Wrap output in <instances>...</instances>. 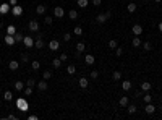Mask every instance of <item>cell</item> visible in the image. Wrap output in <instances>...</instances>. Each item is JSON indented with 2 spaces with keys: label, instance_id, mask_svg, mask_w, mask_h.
<instances>
[{
  "label": "cell",
  "instance_id": "obj_38",
  "mask_svg": "<svg viewBox=\"0 0 162 120\" xmlns=\"http://www.w3.org/2000/svg\"><path fill=\"white\" fill-rule=\"evenodd\" d=\"M31 94H33V86H28L25 89V96H31Z\"/></svg>",
  "mask_w": 162,
  "mask_h": 120
},
{
  "label": "cell",
  "instance_id": "obj_30",
  "mask_svg": "<svg viewBox=\"0 0 162 120\" xmlns=\"http://www.w3.org/2000/svg\"><path fill=\"white\" fill-rule=\"evenodd\" d=\"M84 49H86V46H84L83 42H78V44H76V50H78V52H83Z\"/></svg>",
  "mask_w": 162,
  "mask_h": 120
},
{
  "label": "cell",
  "instance_id": "obj_37",
  "mask_svg": "<svg viewBox=\"0 0 162 120\" xmlns=\"http://www.w3.org/2000/svg\"><path fill=\"white\" fill-rule=\"evenodd\" d=\"M143 47H144V50H152V44L151 42H144Z\"/></svg>",
  "mask_w": 162,
  "mask_h": 120
},
{
  "label": "cell",
  "instance_id": "obj_54",
  "mask_svg": "<svg viewBox=\"0 0 162 120\" xmlns=\"http://www.w3.org/2000/svg\"><path fill=\"white\" fill-rule=\"evenodd\" d=\"M0 92H2V88H0Z\"/></svg>",
  "mask_w": 162,
  "mask_h": 120
},
{
  "label": "cell",
  "instance_id": "obj_19",
  "mask_svg": "<svg viewBox=\"0 0 162 120\" xmlns=\"http://www.w3.org/2000/svg\"><path fill=\"white\" fill-rule=\"evenodd\" d=\"M3 99H5V101H12V99H13L12 91H5V92H3Z\"/></svg>",
  "mask_w": 162,
  "mask_h": 120
},
{
  "label": "cell",
  "instance_id": "obj_41",
  "mask_svg": "<svg viewBox=\"0 0 162 120\" xmlns=\"http://www.w3.org/2000/svg\"><path fill=\"white\" fill-rule=\"evenodd\" d=\"M28 57H29V55H28V54H21V62H23V63H26V62L29 60V59H28Z\"/></svg>",
  "mask_w": 162,
  "mask_h": 120
},
{
  "label": "cell",
  "instance_id": "obj_33",
  "mask_svg": "<svg viewBox=\"0 0 162 120\" xmlns=\"http://www.w3.org/2000/svg\"><path fill=\"white\" fill-rule=\"evenodd\" d=\"M42 76H44V80H50V76H52V73H50V71L49 70H46V71H44V73H42Z\"/></svg>",
  "mask_w": 162,
  "mask_h": 120
},
{
  "label": "cell",
  "instance_id": "obj_5",
  "mask_svg": "<svg viewBox=\"0 0 162 120\" xmlns=\"http://www.w3.org/2000/svg\"><path fill=\"white\" fill-rule=\"evenodd\" d=\"M54 15L57 16V18H62V16L65 15V10L62 8V7H55L54 8Z\"/></svg>",
  "mask_w": 162,
  "mask_h": 120
},
{
  "label": "cell",
  "instance_id": "obj_20",
  "mask_svg": "<svg viewBox=\"0 0 162 120\" xmlns=\"http://www.w3.org/2000/svg\"><path fill=\"white\" fill-rule=\"evenodd\" d=\"M68 16H70V20H76L78 18V12L76 10H70V12H68Z\"/></svg>",
  "mask_w": 162,
  "mask_h": 120
},
{
  "label": "cell",
  "instance_id": "obj_24",
  "mask_svg": "<svg viewBox=\"0 0 162 120\" xmlns=\"http://www.w3.org/2000/svg\"><path fill=\"white\" fill-rule=\"evenodd\" d=\"M78 83H80V86L81 88H88V80H86V78H80V81H78Z\"/></svg>",
  "mask_w": 162,
  "mask_h": 120
},
{
  "label": "cell",
  "instance_id": "obj_7",
  "mask_svg": "<svg viewBox=\"0 0 162 120\" xmlns=\"http://www.w3.org/2000/svg\"><path fill=\"white\" fill-rule=\"evenodd\" d=\"M29 29L31 31H39V23H37L36 20H31L29 21Z\"/></svg>",
  "mask_w": 162,
  "mask_h": 120
},
{
  "label": "cell",
  "instance_id": "obj_50",
  "mask_svg": "<svg viewBox=\"0 0 162 120\" xmlns=\"http://www.w3.org/2000/svg\"><path fill=\"white\" fill-rule=\"evenodd\" d=\"M29 120H37V115H29Z\"/></svg>",
  "mask_w": 162,
  "mask_h": 120
},
{
  "label": "cell",
  "instance_id": "obj_13",
  "mask_svg": "<svg viewBox=\"0 0 162 120\" xmlns=\"http://www.w3.org/2000/svg\"><path fill=\"white\" fill-rule=\"evenodd\" d=\"M96 20H97V23H105L109 18L105 16V13H101V15H97V16H96Z\"/></svg>",
  "mask_w": 162,
  "mask_h": 120
},
{
  "label": "cell",
  "instance_id": "obj_23",
  "mask_svg": "<svg viewBox=\"0 0 162 120\" xmlns=\"http://www.w3.org/2000/svg\"><path fill=\"white\" fill-rule=\"evenodd\" d=\"M109 47L110 49H117V47H118V42H117L115 39H110L109 41Z\"/></svg>",
  "mask_w": 162,
  "mask_h": 120
},
{
  "label": "cell",
  "instance_id": "obj_42",
  "mask_svg": "<svg viewBox=\"0 0 162 120\" xmlns=\"http://www.w3.org/2000/svg\"><path fill=\"white\" fill-rule=\"evenodd\" d=\"M135 112H136L135 105H128V114H135Z\"/></svg>",
  "mask_w": 162,
  "mask_h": 120
},
{
  "label": "cell",
  "instance_id": "obj_43",
  "mask_svg": "<svg viewBox=\"0 0 162 120\" xmlns=\"http://www.w3.org/2000/svg\"><path fill=\"white\" fill-rule=\"evenodd\" d=\"M97 76H99V73H97L96 70H92V71H91V78H92V80H96Z\"/></svg>",
  "mask_w": 162,
  "mask_h": 120
},
{
  "label": "cell",
  "instance_id": "obj_14",
  "mask_svg": "<svg viewBox=\"0 0 162 120\" xmlns=\"http://www.w3.org/2000/svg\"><path fill=\"white\" fill-rule=\"evenodd\" d=\"M58 47H60V44H58L57 41H50V42H49V49L50 50H57Z\"/></svg>",
  "mask_w": 162,
  "mask_h": 120
},
{
  "label": "cell",
  "instance_id": "obj_40",
  "mask_svg": "<svg viewBox=\"0 0 162 120\" xmlns=\"http://www.w3.org/2000/svg\"><path fill=\"white\" fill-rule=\"evenodd\" d=\"M26 84H28V86H36L37 83H36V81L33 80V78H29V80H28V83H26Z\"/></svg>",
  "mask_w": 162,
  "mask_h": 120
},
{
  "label": "cell",
  "instance_id": "obj_3",
  "mask_svg": "<svg viewBox=\"0 0 162 120\" xmlns=\"http://www.w3.org/2000/svg\"><path fill=\"white\" fill-rule=\"evenodd\" d=\"M10 10H12V5H10V3H2V5H0V13H2V15H7Z\"/></svg>",
  "mask_w": 162,
  "mask_h": 120
},
{
  "label": "cell",
  "instance_id": "obj_25",
  "mask_svg": "<svg viewBox=\"0 0 162 120\" xmlns=\"http://www.w3.org/2000/svg\"><path fill=\"white\" fill-rule=\"evenodd\" d=\"M122 88L125 91H128L130 88H131V81H123V83H122Z\"/></svg>",
  "mask_w": 162,
  "mask_h": 120
},
{
  "label": "cell",
  "instance_id": "obj_39",
  "mask_svg": "<svg viewBox=\"0 0 162 120\" xmlns=\"http://www.w3.org/2000/svg\"><path fill=\"white\" fill-rule=\"evenodd\" d=\"M44 21H46V25H52V16H46V18H44Z\"/></svg>",
  "mask_w": 162,
  "mask_h": 120
},
{
  "label": "cell",
  "instance_id": "obj_18",
  "mask_svg": "<svg viewBox=\"0 0 162 120\" xmlns=\"http://www.w3.org/2000/svg\"><path fill=\"white\" fill-rule=\"evenodd\" d=\"M23 39H25V36L16 31V33H15V41H16V42H23Z\"/></svg>",
  "mask_w": 162,
  "mask_h": 120
},
{
  "label": "cell",
  "instance_id": "obj_27",
  "mask_svg": "<svg viewBox=\"0 0 162 120\" xmlns=\"http://www.w3.org/2000/svg\"><path fill=\"white\" fill-rule=\"evenodd\" d=\"M52 65H54L55 68H60V67H62V60H60V59H54V60H52Z\"/></svg>",
  "mask_w": 162,
  "mask_h": 120
},
{
  "label": "cell",
  "instance_id": "obj_1",
  "mask_svg": "<svg viewBox=\"0 0 162 120\" xmlns=\"http://www.w3.org/2000/svg\"><path fill=\"white\" fill-rule=\"evenodd\" d=\"M16 105H18V109H20L21 112H26L28 109H29V105H28V101H26L25 97H18V99H16Z\"/></svg>",
  "mask_w": 162,
  "mask_h": 120
},
{
  "label": "cell",
  "instance_id": "obj_55",
  "mask_svg": "<svg viewBox=\"0 0 162 120\" xmlns=\"http://www.w3.org/2000/svg\"><path fill=\"white\" fill-rule=\"evenodd\" d=\"M0 63H2V59H0Z\"/></svg>",
  "mask_w": 162,
  "mask_h": 120
},
{
  "label": "cell",
  "instance_id": "obj_32",
  "mask_svg": "<svg viewBox=\"0 0 162 120\" xmlns=\"http://www.w3.org/2000/svg\"><path fill=\"white\" fill-rule=\"evenodd\" d=\"M73 33L76 34V36H81V34H83V28H81V26H76V28L73 29Z\"/></svg>",
  "mask_w": 162,
  "mask_h": 120
},
{
  "label": "cell",
  "instance_id": "obj_16",
  "mask_svg": "<svg viewBox=\"0 0 162 120\" xmlns=\"http://www.w3.org/2000/svg\"><path fill=\"white\" fill-rule=\"evenodd\" d=\"M15 33H16V28L13 25H10L8 28H7V34H10V36H15Z\"/></svg>",
  "mask_w": 162,
  "mask_h": 120
},
{
  "label": "cell",
  "instance_id": "obj_35",
  "mask_svg": "<svg viewBox=\"0 0 162 120\" xmlns=\"http://www.w3.org/2000/svg\"><path fill=\"white\" fill-rule=\"evenodd\" d=\"M78 5H80L81 8H86V7H88V0H78Z\"/></svg>",
  "mask_w": 162,
  "mask_h": 120
},
{
  "label": "cell",
  "instance_id": "obj_2",
  "mask_svg": "<svg viewBox=\"0 0 162 120\" xmlns=\"http://www.w3.org/2000/svg\"><path fill=\"white\" fill-rule=\"evenodd\" d=\"M12 13H13L15 16H21V15H23V7L13 5V7H12Z\"/></svg>",
  "mask_w": 162,
  "mask_h": 120
},
{
  "label": "cell",
  "instance_id": "obj_49",
  "mask_svg": "<svg viewBox=\"0 0 162 120\" xmlns=\"http://www.w3.org/2000/svg\"><path fill=\"white\" fill-rule=\"evenodd\" d=\"M7 118H10V120H15L16 117H15V115H13V114H10V115H8V117H7Z\"/></svg>",
  "mask_w": 162,
  "mask_h": 120
},
{
  "label": "cell",
  "instance_id": "obj_21",
  "mask_svg": "<svg viewBox=\"0 0 162 120\" xmlns=\"http://www.w3.org/2000/svg\"><path fill=\"white\" fill-rule=\"evenodd\" d=\"M120 105H122V107H126V105H128V97H126V96L120 97Z\"/></svg>",
  "mask_w": 162,
  "mask_h": 120
},
{
  "label": "cell",
  "instance_id": "obj_34",
  "mask_svg": "<svg viewBox=\"0 0 162 120\" xmlns=\"http://www.w3.org/2000/svg\"><path fill=\"white\" fill-rule=\"evenodd\" d=\"M138 46H141V41H139V37H133V47H138Z\"/></svg>",
  "mask_w": 162,
  "mask_h": 120
},
{
  "label": "cell",
  "instance_id": "obj_29",
  "mask_svg": "<svg viewBox=\"0 0 162 120\" xmlns=\"http://www.w3.org/2000/svg\"><path fill=\"white\" fill-rule=\"evenodd\" d=\"M67 71H68V75H75V71H76V68H75V65H68Z\"/></svg>",
  "mask_w": 162,
  "mask_h": 120
},
{
  "label": "cell",
  "instance_id": "obj_15",
  "mask_svg": "<svg viewBox=\"0 0 162 120\" xmlns=\"http://www.w3.org/2000/svg\"><path fill=\"white\" fill-rule=\"evenodd\" d=\"M18 67H20V63L16 60H12L8 63V68H10V70H18Z\"/></svg>",
  "mask_w": 162,
  "mask_h": 120
},
{
  "label": "cell",
  "instance_id": "obj_48",
  "mask_svg": "<svg viewBox=\"0 0 162 120\" xmlns=\"http://www.w3.org/2000/svg\"><path fill=\"white\" fill-rule=\"evenodd\" d=\"M92 5H94V7H99V5H101V0H92Z\"/></svg>",
  "mask_w": 162,
  "mask_h": 120
},
{
  "label": "cell",
  "instance_id": "obj_28",
  "mask_svg": "<svg viewBox=\"0 0 162 120\" xmlns=\"http://www.w3.org/2000/svg\"><path fill=\"white\" fill-rule=\"evenodd\" d=\"M112 78H113V80H120V78H122V71H118V70H117V71H113V75H112Z\"/></svg>",
  "mask_w": 162,
  "mask_h": 120
},
{
  "label": "cell",
  "instance_id": "obj_6",
  "mask_svg": "<svg viewBox=\"0 0 162 120\" xmlns=\"http://www.w3.org/2000/svg\"><path fill=\"white\" fill-rule=\"evenodd\" d=\"M16 41H15V36H10V34H7L5 36V44L7 46H13Z\"/></svg>",
  "mask_w": 162,
  "mask_h": 120
},
{
  "label": "cell",
  "instance_id": "obj_12",
  "mask_svg": "<svg viewBox=\"0 0 162 120\" xmlns=\"http://www.w3.org/2000/svg\"><path fill=\"white\" fill-rule=\"evenodd\" d=\"M151 88H152V84H151V83H147V81H144V83L141 84V91H144V92H147V91L151 89Z\"/></svg>",
  "mask_w": 162,
  "mask_h": 120
},
{
  "label": "cell",
  "instance_id": "obj_45",
  "mask_svg": "<svg viewBox=\"0 0 162 120\" xmlns=\"http://www.w3.org/2000/svg\"><path fill=\"white\" fill-rule=\"evenodd\" d=\"M63 39H65V41H67V42H68V41H70V39H71V34H70V33H67V34H63Z\"/></svg>",
  "mask_w": 162,
  "mask_h": 120
},
{
  "label": "cell",
  "instance_id": "obj_46",
  "mask_svg": "<svg viewBox=\"0 0 162 120\" xmlns=\"http://www.w3.org/2000/svg\"><path fill=\"white\" fill-rule=\"evenodd\" d=\"M58 59H60L62 62H65V60H67V59H68V55H67V54H62V55H60V57H58Z\"/></svg>",
  "mask_w": 162,
  "mask_h": 120
},
{
  "label": "cell",
  "instance_id": "obj_22",
  "mask_svg": "<svg viewBox=\"0 0 162 120\" xmlns=\"http://www.w3.org/2000/svg\"><path fill=\"white\" fill-rule=\"evenodd\" d=\"M15 88H16V91H23V89H25V83L16 81V83H15Z\"/></svg>",
  "mask_w": 162,
  "mask_h": 120
},
{
  "label": "cell",
  "instance_id": "obj_53",
  "mask_svg": "<svg viewBox=\"0 0 162 120\" xmlns=\"http://www.w3.org/2000/svg\"><path fill=\"white\" fill-rule=\"evenodd\" d=\"M156 2H162V0H156Z\"/></svg>",
  "mask_w": 162,
  "mask_h": 120
},
{
  "label": "cell",
  "instance_id": "obj_17",
  "mask_svg": "<svg viewBox=\"0 0 162 120\" xmlns=\"http://www.w3.org/2000/svg\"><path fill=\"white\" fill-rule=\"evenodd\" d=\"M84 60H86V63H88V65H92V63H94V55L88 54V55L84 57Z\"/></svg>",
  "mask_w": 162,
  "mask_h": 120
},
{
  "label": "cell",
  "instance_id": "obj_52",
  "mask_svg": "<svg viewBox=\"0 0 162 120\" xmlns=\"http://www.w3.org/2000/svg\"><path fill=\"white\" fill-rule=\"evenodd\" d=\"M159 31L162 33V23H159Z\"/></svg>",
  "mask_w": 162,
  "mask_h": 120
},
{
  "label": "cell",
  "instance_id": "obj_10",
  "mask_svg": "<svg viewBox=\"0 0 162 120\" xmlns=\"http://www.w3.org/2000/svg\"><path fill=\"white\" fill-rule=\"evenodd\" d=\"M133 34H135V36H139V34L141 33H143V28H141V26L139 25H135V26H133Z\"/></svg>",
  "mask_w": 162,
  "mask_h": 120
},
{
  "label": "cell",
  "instance_id": "obj_44",
  "mask_svg": "<svg viewBox=\"0 0 162 120\" xmlns=\"http://www.w3.org/2000/svg\"><path fill=\"white\" fill-rule=\"evenodd\" d=\"M115 52H117V55H122V54H123V49H122V47H117V49H115Z\"/></svg>",
  "mask_w": 162,
  "mask_h": 120
},
{
  "label": "cell",
  "instance_id": "obj_51",
  "mask_svg": "<svg viewBox=\"0 0 162 120\" xmlns=\"http://www.w3.org/2000/svg\"><path fill=\"white\" fill-rule=\"evenodd\" d=\"M10 5H12V7H13V5H16V0H10Z\"/></svg>",
  "mask_w": 162,
  "mask_h": 120
},
{
  "label": "cell",
  "instance_id": "obj_31",
  "mask_svg": "<svg viewBox=\"0 0 162 120\" xmlns=\"http://www.w3.org/2000/svg\"><path fill=\"white\" fill-rule=\"evenodd\" d=\"M39 67H41V63L37 60H34L33 63H31V68H33V70H39Z\"/></svg>",
  "mask_w": 162,
  "mask_h": 120
},
{
  "label": "cell",
  "instance_id": "obj_56",
  "mask_svg": "<svg viewBox=\"0 0 162 120\" xmlns=\"http://www.w3.org/2000/svg\"><path fill=\"white\" fill-rule=\"evenodd\" d=\"M160 110H162V107H160Z\"/></svg>",
  "mask_w": 162,
  "mask_h": 120
},
{
  "label": "cell",
  "instance_id": "obj_47",
  "mask_svg": "<svg viewBox=\"0 0 162 120\" xmlns=\"http://www.w3.org/2000/svg\"><path fill=\"white\" fill-rule=\"evenodd\" d=\"M151 99H152V97H151L149 94H146V96H144V102H146V104H147V102H151Z\"/></svg>",
  "mask_w": 162,
  "mask_h": 120
},
{
  "label": "cell",
  "instance_id": "obj_36",
  "mask_svg": "<svg viewBox=\"0 0 162 120\" xmlns=\"http://www.w3.org/2000/svg\"><path fill=\"white\" fill-rule=\"evenodd\" d=\"M126 8H128V12H130V13H133V12H136V5H135V3H130V5H128V7H126Z\"/></svg>",
  "mask_w": 162,
  "mask_h": 120
},
{
  "label": "cell",
  "instance_id": "obj_26",
  "mask_svg": "<svg viewBox=\"0 0 162 120\" xmlns=\"http://www.w3.org/2000/svg\"><path fill=\"white\" fill-rule=\"evenodd\" d=\"M36 12L39 13V15H44V13H46V7H44V5H37Z\"/></svg>",
  "mask_w": 162,
  "mask_h": 120
},
{
  "label": "cell",
  "instance_id": "obj_9",
  "mask_svg": "<svg viewBox=\"0 0 162 120\" xmlns=\"http://www.w3.org/2000/svg\"><path fill=\"white\" fill-rule=\"evenodd\" d=\"M154 112H156V107H154L151 102H147V104H146V114L151 115V114H154Z\"/></svg>",
  "mask_w": 162,
  "mask_h": 120
},
{
  "label": "cell",
  "instance_id": "obj_8",
  "mask_svg": "<svg viewBox=\"0 0 162 120\" xmlns=\"http://www.w3.org/2000/svg\"><path fill=\"white\" fill-rule=\"evenodd\" d=\"M34 47H36V49H42V47H44V41H42V37H37V39L34 41Z\"/></svg>",
  "mask_w": 162,
  "mask_h": 120
},
{
  "label": "cell",
  "instance_id": "obj_4",
  "mask_svg": "<svg viewBox=\"0 0 162 120\" xmlns=\"http://www.w3.org/2000/svg\"><path fill=\"white\" fill-rule=\"evenodd\" d=\"M23 42H25V46L26 47H34V39L33 37H29V36H25V39H23Z\"/></svg>",
  "mask_w": 162,
  "mask_h": 120
},
{
  "label": "cell",
  "instance_id": "obj_11",
  "mask_svg": "<svg viewBox=\"0 0 162 120\" xmlns=\"http://www.w3.org/2000/svg\"><path fill=\"white\" fill-rule=\"evenodd\" d=\"M36 86H37V89H39V91H46V89H47V83H46V80H44V81H39Z\"/></svg>",
  "mask_w": 162,
  "mask_h": 120
}]
</instances>
